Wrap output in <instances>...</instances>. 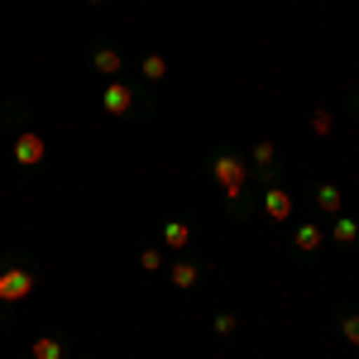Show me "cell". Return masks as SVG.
<instances>
[{
	"label": "cell",
	"instance_id": "cell-10",
	"mask_svg": "<svg viewBox=\"0 0 359 359\" xmlns=\"http://www.w3.org/2000/svg\"><path fill=\"white\" fill-rule=\"evenodd\" d=\"M91 67H96V72H101V77H120V67H125V57H120V48H96V53H91Z\"/></svg>",
	"mask_w": 359,
	"mask_h": 359
},
{
	"label": "cell",
	"instance_id": "cell-7",
	"mask_svg": "<svg viewBox=\"0 0 359 359\" xmlns=\"http://www.w3.org/2000/svg\"><path fill=\"white\" fill-rule=\"evenodd\" d=\"M292 245L302 249V254H316V249L326 245V230H321L316 221H306V225H297V230H292Z\"/></svg>",
	"mask_w": 359,
	"mask_h": 359
},
{
	"label": "cell",
	"instance_id": "cell-20",
	"mask_svg": "<svg viewBox=\"0 0 359 359\" xmlns=\"http://www.w3.org/2000/svg\"><path fill=\"white\" fill-rule=\"evenodd\" d=\"M355 111H359V96H355Z\"/></svg>",
	"mask_w": 359,
	"mask_h": 359
},
{
	"label": "cell",
	"instance_id": "cell-22",
	"mask_svg": "<svg viewBox=\"0 0 359 359\" xmlns=\"http://www.w3.org/2000/svg\"><path fill=\"white\" fill-rule=\"evenodd\" d=\"M82 359H91V355H82Z\"/></svg>",
	"mask_w": 359,
	"mask_h": 359
},
{
	"label": "cell",
	"instance_id": "cell-18",
	"mask_svg": "<svg viewBox=\"0 0 359 359\" xmlns=\"http://www.w3.org/2000/svg\"><path fill=\"white\" fill-rule=\"evenodd\" d=\"M273 154H278V149L269 144V139H264V144H254V163H259V168H269V163H273Z\"/></svg>",
	"mask_w": 359,
	"mask_h": 359
},
{
	"label": "cell",
	"instance_id": "cell-16",
	"mask_svg": "<svg viewBox=\"0 0 359 359\" xmlns=\"http://www.w3.org/2000/svg\"><path fill=\"white\" fill-rule=\"evenodd\" d=\"M235 326H240L235 311H216V316H211V331H216V335H235Z\"/></svg>",
	"mask_w": 359,
	"mask_h": 359
},
{
	"label": "cell",
	"instance_id": "cell-8",
	"mask_svg": "<svg viewBox=\"0 0 359 359\" xmlns=\"http://www.w3.org/2000/svg\"><path fill=\"white\" fill-rule=\"evenodd\" d=\"M163 245L172 249V254L192 249V225H187V221H163Z\"/></svg>",
	"mask_w": 359,
	"mask_h": 359
},
{
	"label": "cell",
	"instance_id": "cell-11",
	"mask_svg": "<svg viewBox=\"0 0 359 359\" xmlns=\"http://www.w3.org/2000/svg\"><path fill=\"white\" fill-rule=\"evenodd\" d=\"M331 240H335V245H355V240H359V221H350L345 211L331 216Z\"/></svg>",
	"mask_w": 359,
	"mask_h": 359
},
{
	"label": "cell",
	"instance_id": "cell-2",
	"mask_svg": "<svg viewBox=\"0 0 359 359\" xmlns=\"http://www.w3.org/2000/svg\"><path fill=\"white\" fill-rule=\"evenodd\" d=\"M34 287H39V273L29 264H5L0 269V302H25V297H34Z\"/></svg>",
	"mask_w": 359,
	"mask_h": 359
},
{
	"label": "cell",
	"instance_id": "cell-15",
	"mask_svg": "<svg viewBox=\"0 0 359 359\" xmlns=\"http://www.w3.org/2000/svg\"><path fill=\"white\" fill-rule=\"evenodd\" d=\"M163 264H168V259H163V249H154V245H149L144 254H139V269H144V273H158Z\"/></svg>",
	"mask_w": 359,
	"mask_h": 359
},
{
	"label": "cell",
	"instance_id": "cell-6",
	"mask_svg": "<svg viewBox=\"0 0 359 359\" xmlns=\"http://www.w3.org/2000/svg\"><path fill=\"white\" fill-rule=\"evenodd\" d=\"M168 278H172V287H177V292H187V287L201 283V269H196L192 259H172V264H168Z\"/></svg>",
	"mask_w": 359,
	"mask_h": 359
},
{
	"label": "cell",
	"instance_id": "cell-14",
	"mask_svg": "<svg viewBox=\"0 0 359 359\" xmlns=\"http://www.w3.org/2000/svg\"><path fill=\"white\" fill-rule=\"evenodd\" d=\"M340 335L345 345H359V311H340Z\"/></svg>",
	"mask_w": 359,
	"mask_h": 359
},
{
	"label": "cell",
	"instance_id": "cell-4",
	"mask_svg": "<svg viewBox=\"0 0 359 359\" xmlns=\"http://www.w3.org/2000/svg\"><path fill=\"white\" fill-rule=\"evenodd\" d=\"M264 216H269V221H292V192L278 187V182H269V187H264Z\"/></svg>",
	"mask_w": 359,
	"mask_h": 359
},
{
	"label": "cell",
	"instance_id": "cell-21",
	"mask_svg": "<svg viewBox=\"0 0 359 359\" xmlns=\"http://www.w3.org/2000/svg\"><path fill=\"white\" fill-rule=\"evenodd\" d=\"M355 67H359V57H355Z\"/></svg>",
	"mask_w": 359,
	"mask_h": 359
},
{
	"label": "cell",
	"instance_id": "cell-9",
	"mask_svg": "<svg viewBox=\"0 0 359 359\" xmlns=\"http://www.w3.org/2000/svg\"><path fill=\"white\" fill-rule=\"evenodd\" d=\"M316 211H321V216H340V211H345V196H340L335 182H321V187H316Z\"/></svg>",
	"mask_w": 359,
	"mask_h": 359
},
{
	"label": "cell",
	"instance_id": "cell-12",
	"mask_svg": "<svg viewBox=\"0 0 359 359\" xmlns=\"http://www.w3.org/2000/svg\"><path fill=\"white\" fill-rule=\"evenodd\" d=\"M29 359H62V340H57V335H34Z\"/></svg>",
	"mask_w": 359,
	"mask_h": 359
},
{
	"label": "cell",
	"instance_id": "cell-3",
	"mask_svg": "<svg viewBox=\"0 0 359 359\" xmlns=\"http://www.w3.org/2000/svg\"><path fill=\"white\" fill-rule=\"evenodd\" d=\"M101 106H106V115H130V111H135V86H125L120 77H115V82H106Z\"/></svg>",
	"mask_w": 359,
	"mask_h": 359
},
{
	"label": "cell",
	"instance_id": "cell-13",
	"mask_svg": "<svg viewBox=\"0 0 359 359\" xmlns=\"http://www.w3.org/2000/svg\"><path fill=\"white\" fill-rule=\"evenodd\" d=\"M139 72H144V82H163V77H168V57L163 53H144Z\"/></svg>",
	"mask_w": 359,
	"mask_h": 359
},
{
	"label": "cell",
	"instance_id": "cell-19",
	"mask_svg": "<svg viewBox=\"0 0 359 359\" xmlns=\"http://www.w3.org/2000/svg\"><path fill=\"white\" fill-rule=\"evenodd\" d=\"M86 5H106V0H86Z\"/></svg>",
	"mask_w": 359,
	"mask_h": 359
},
{
	"label": "cell",
	"instance_id": "cell-17",
	"mask_svg": "<svg viewBox=\"0 0 359 359\" xmlns=\"http://www.w3.org/2000/svg\"><path fill=\"white\" fill-rule=\"evenodd\" d=\"M331 111H326V106H316V111H311V135H331Z\"/></svg>",
	"mask_w": 359,
	"mask_h": 359
},
{
	"label": "cell",
	"instance_id": "cell-5",
	"mask_svg": "<svg viewBox=\"0 0 359 359\" xmlns=\"http://www.w3.org/2000/svg\"><path fill=\"white\" fill-rule=\"evenodd\" d=\"M43 158H48V144H43L39 135H20L15 139V163L20 168H39Z\"/></svg>",
	"mask_w": 359,
	"mask_h": 359
},
{
	"label": "cell",
	"instance_id": "cell-1",
	"mask_svg": "<svg viewBox=\"0 0 359 359\" xmlns=\"http://www.w3.org/2000/svg\"><path fill=\"white\" fill-rule=\"evenodd\" d=\"M211 172H216V182L225 187V201L235 206V201H240V192H245V182H249L245 158H235V154H216V158H211Z\"/></svg>",
	"mask_w": 359,
	"mask_h": 359
}]
</instances>
